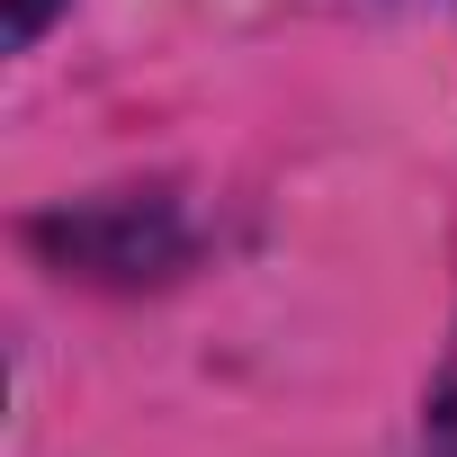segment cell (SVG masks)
<instances>
[{
	"instance_id": "1",
	"label": "cell",
	"mask_w": 457,
	"mask_h": 457,
	"mask_svg": "<svg viewBox=\"0 0 457 457\" xmlns=\"http://www.w3.org/2000/svg\"><path fill=\"white\" fill-rule=\"evenodd\" d=\"M430 448L457 457V350H448V368H439V386H430Z\"/></svg>"
},
{
	"instance_id": "2",
	"label": "cell",
	"mask_w": 457,
	"mask_h": 457,
	"mask_svg": "<svg viewBox=\"0 0 457 457\" xmlns=\"http://www.w3.org/2000/svg\"><path fill=\"white\" fill-rule=\"evenodd\" d=\"M46 19H54V0H10V46H37Z\"/></svg>"
}]
</instances>
